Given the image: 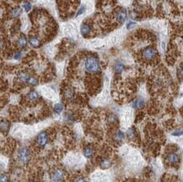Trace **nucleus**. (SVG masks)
<instances>
[{
    "label": "nucleus",
    "mask_w": 183,
    "mask_h": 182,
    "mask_svg": "<svg viewBox=\"0 0 183 182\" xmlns=\"http://www.w3.org/2000/svg\"><path fill=\"white\" fill-rule=\"evenodd\" d=\"M85 68L88 73L92 74H96L100 73L101 67H100L99 58L94 55H90L87 57L85 61Z\"/></svg>",
    "instance_id": "f257e3e1"
},
{
    "label": "nucleus",
    "mask_w": 183,
    "mask_h": 182,
    "mask_svg": "<svg viewBox=\"0 0 183 182\" xmlns=\"http://www.w3.org/2000/svg\"><path fill=\"white\" fill-rule=\"evenodd\" d=\"M67 172L61 167H55L50 171V182H66Z\"/></svg>",
    "instance_id": "f03ea898"
},
{
    "label": "nucleus",
    "mask_w": 183,
    "mask_h": 182,
    "mask_svg": "<svg viewBox=\"0 0 183 182\" xmlns=\"http://www.w3.org/2000/svg\"><path fill=\"white\" fill-rule=\"evenodd\" d=\"M158 55L157 50L154 46H148L142 51V58L146 62L154 61Z\"/></svg>",
    "instance_id": "7ed1b4c3"
},
{
    "label": "nucleus",
    "mask_w": 183,
    "mask_h": 182,
    "mask_svg": "<svg viewBox=\"0 0 183 182\" xmlns=\"http://www.w3.org/2000/svg\"><path fill=\"white\" fill-rule=\"evenodd\" d=\"M31 152L28 148H21L18 151V160L22 164H26L31 159Z\"/></svg>",
    "instance_id": "20e7f679"
},
{
    "label": "nucleus",
    "mask_w": 183,
    "mask_h": 182,
    "mask_svg": "<svg viewBox=\"0 0 183 182\" xmlns=\"http://www.w3.org/2000/svg\"><path fill=\"white\" fill-rule=\"evenodd\" d=\"M180 156L179 154L176 153V152H170L167 156H166V159H165V161L168 164L170 165H176L180 163Z\"/></svg>",
    "instance_id": "39448f33"
},
{
    "label": "nucleus",
    "mask_w": 183,
    "mask_h": 182,
    "mask_svg": "<svg viewBox=\"0 0 183 182\" xmlns=\"http://www.w3.org/2000/svg\"><path fill=\"white\" fill-rule=\"evenodd\" d=\"M48 139H49V136H48V133L46 132H41L37 136L36 142L37 147L40 148H43L46 145V143L48 142Z\"/></svg>",
    "instance_id": "423d86ee"
},
{
    "label": "nucleus",
    "mask_w": 183,
    "mask_h": 182,
    "mask_svg": "<svg viewBox=\"0 0 183 182\" xmlns=\"http://www.w3.org/2000/svg\"><path fill=\"white\" fill-rule=\"evenodd\" d=\"M127 18H128V12H127L126 10H123V9L119 10L117 13V14H116V20L120 24H122V23L125 22Z\"/></svg>",
    "instance_id": "0eeeda50"
},
{
    "label": "nucleus",
    "mask_w": 183,
    "mask_h": 182,
    "mask_svg": "<svg viewBox=\"0 0 183 182\" xmlns=\"http://www.w3.org/2000/svg\"><path fill=\"white\" fill-rule=\"evenodd\" d=\"M145 105V101L143 98H138L136 100L133 101V102L132 103V106L134 109H142L143 108Z\"/></svg>",
    "instance_id": "6e6552de"
},
{
    "label": "nucleus",
    "mask_w": 183,
    "mask_h": 182,
    "mask_svg": "<svg viewBox=\"0 0 183 182\" xmlns=\"http://www.w3.org/2000/svg\"><path fill=\"white\" fill-rule=\"evenodd\" d=\"M99 163H100V168H101V169H104V170L110 168V167L111 166V164H112L111 159H109V158H107V157H104V158L100 159Z\"/></svg>",
    "instance_id": "1a4fd4ad"
},
{
    "label": "nucleus",
    "mask_w": 183,
    "mask_h": 182,
    "mask_svg": "<svg viewBox=\"0 0 183 182\" xmlns=\"http://www.w3.org/2000/svg\"><path fill=\"white\" fill-rule=\"evenodd\" d=\"M80 32L84 36H88L91 33V27L89 24L84 23L80 26Z\"/></svg>",
    "instance_id": "9d476101"
},
{
    "label": "nucleus",
    "mask_w": 183,
    "mask_h": 182,
    "mask_svg": "<svg viewBox=\"0 0 183 182\" xmlns=\"http://www.w3.org/2000/svg\"><path fill=\"white\" fill-rule=\"evenodd\" d=\"M30 78H31V75L25 72H20L18 74V80L21 84H27Z\"/></svg>",
    "instance_id": "9b49d317"
},
{
    "label": "nucleus",
    "mask_w": 183,
    "mask_h": 182,
    "mask_svg": "<svg viewBox=\"0 0 183 182\" xmlns=\"http://www.w3.org/2000/svg\"><path fill=\"white\" fill-rule=\"evenodd\" d=\"M124 68H125L124 64L120 61H117L113 65V69H114L115 73H122L123 72Z\"/></svg>",
    "instance_id": "f8f14e48"
},
{
    "label": "nucleus",
    "mask_w": 183,
    "mask_h": 182,
    "mask_svg": "<svg viewBox=\"0 0 183 182\" xmlns=\"http://www.w3.org/2000/svg\"><path fill=\"white\" fill-rule=\"evenodd\" d=\"M40 95L38 94V93L36 91H31L29 92V94H27V99L31 101V102H36L39 100Z\"/></svg>",
    "instance_id": "ddd939ff"
},
{
    "label": "nucleus",
    "mask_w": 183,
    "mask_h": 182,
    "mask_svg": "<svg viewBox=\"0 0 183 182\" xmlns=\"http://www.w3.org/2000/svg\"><path fill=\"white\" fill-rule=\"evenodd\" d=\"M27 43H28L27 39H26V37L24 35H20L18 38L17 41H16V44H17L18 46H20V47H25L27 46Z\"/></svg>",
    "instance_id": "4468645a"
},
{
    "label": "nucleus",
    "mask_w": 183,
    "mask_h": 182,
    "mask_svg": "<svg viewBox=\"0 0 183 182\" xmlns=\"http://www.w3.org/2000/svg\"><path fill=\"white\" fill-rule=\"evenodd\" d=\"M74 91L72 88H68L66 89L64 91V97L68 100V101H71L74 99Z\"/></svg>",
    "instance_id": "2eb2a0df"
},
{
    "label": "nucleus",
    "mask_w": 183,
    "mask_h": 182,
    "mask_svg": "<svg viewBox=\"0 0 183 182\" xmlns=\"http://www.w3.org/2000/svg\"><path fill=\"white\" fill-rule=\"evenodd\" d=\"M84 155L86 157L87 159H90L94 155V148L91 146H88L84 149Z\"/></svg>",
    "instance_id": "dca6fc26"
},
{
    "label": "nucleus",
    "mask_w": 183,
    "mask_h": 182,
    "mask_svg": "<svg viewBox=\"0 0 183 182\" xmlns=\"http://www.w3.org/2000/svg\"><path fill=\"white\" fill-rule=\"evenodd\" d=\"M29 43H30V45L32 47H35V48L40 46V44H41L39 39H38L37 37H36V36H31V37H30V39H29Z\"/></svg>",
    "instance_id": "f3484780"
},
{
    "label": "nucleus",
    "mask_w": 183,
    "mask_h": 182,
    "mask_svg": "<svg viewBox=\"0 0 183 182\" xmlns=\"http://www.w3.org/2000/svg\"><path fill=\"white\" fill-rule=\"evenodd\" d=\"M124 136H125L124 133L121 131H118L113 135V139L116 143H121L124 139Z\"/></svg>",
    "instance_id": "a211bd4d"
},
{
    "label": "nucleus",
    "mask_w": 183,
    "mask_h": 182,
    "mask_svg": "<svg viewBox=\"0 0 183 182\" xmlns=\"http://www.w3.org/2000/svg\"><path fill=\"white\" fill-rule=\"evenodd\" d=\"M72 182H87V179L83 175H78L72 179Z\"/></svg>",
    "instance_id": "6ab92c4d"
},
{
    "label": "nucleus",
    "mask_w": 183,
    "mask_h": 182,
    "mask_svg": "<svg viewBox=\"0 0 183 182\" xmlns=\"http://www.w3.org/2000/svg\"><path fill=\"white\" fill-rule=\"evenodd\" d=\"M162 182H182L179 178L175 177V176H169V175H165V177L162 180Z\"/></svg>",
    "instance_id": "aec40b11"
},
{
    "label": "nucleus",
    "mask_w": 183,
    "mask_h": 182,
    "mask_svg": "<svg viewBox=\"0 0 183 182\" xmlns=\"http://www.w3.org/2000/svg\"><path fill=\"white\" fill-rule=\"evenodd\" d=\"M64 111V105L61 103H57L54 105L53 111L56 114H60Z\"/></svg>",
    "instance_id": "412c9836"
},
{
    "label": "nucleus",
    "mask_w": 183,
    "mask_h": 182,
    "mask_svg": "<svg viewBox=\"0 0 183 182\" xmlns=\"http://www.w3.org/2000/svg\"><path fill=\"white\" fill-rule=\"evenodd\" d=\"M21 11V9L19 8V7H18V8L13 9L12 11H11V17H12V18H18V17L20 15Z\"/></svg>",
    "instance_id": "4be33fe9"
},
{
    "label": "nucleus",
    "mask_w": 183,
    "mask_h": 182,
    "mask_svg": "<svg viewBox=\"0 0 183 182\" xmlns=\"http://www.w3.org/2000/svg\"><path fill=\"white\" fill-rule=\"evenodd\" d=\"M10 128V124L8 122L6 121H1V130L2 132H4V131H8Z\"/></svg>",
    "instance_id": "5701e85b"
},
{
    "label": "nucleus",
    "mask_w": 183,
    "mask_h": 182,
    "mask_svg": "<svg viewBox=\"0 0 183 182\" xmlns=\"http://www.w3.org/2000/svg\"><path fill=\"white\" fill-rule=\"evenodd\" d=\"M27 84H28L29 85H31V86H36V85L38 84V79H37L36 78L33 77V76H31V78L29 79Z\"/></svg>",
    "instance_id": "b1692460"
},
{
    "label": "nucleus",
    "mask_w": 183,
    "mask_h": 182,
    "mask_svg": "<svg viewBox=\"0 0 183 182\" xmlns=\"http://www.w3.org/2000/svg\"><path fill=\"white\" fill-rule=\"evenodd\" d=\"M22 7H23V9L25 10V11L29 12L31 10L32 5H31V3L30 2H25V3H23Z\"/></svg>",
    "instance_id": "393cba45"
},
{
    "label": "nucleus",
    "mask_w": 183,
    "mask_h": 182,
    "mask_svg": "<svg viewBox=\"0 0 183 182\" xmlns=\"http://www.w3.org/2000/svg\"><path fill=\"white\" fill-rule=\"evenodd\" d=\"M127 135L129 137L130 139H133L136 136V132L134 130V128H130L129 130L127 132Z\"/></svg>",
    "instance_id": "a878e982"
},
{
    "label": "nucleus",
    "mask_w": 183,
    "mask_h": 182,
    "mask_svg": "<svg viewBox=\"0 0 183 182\" xmlns=\"http://www.w3.org/2000/svg\"><path fill=\"white\" fill-rule=\"evenodd\" d=\"M85 10H86V7H85V6H81V7H80V9L79 10L78 13H77L76 16H79V15L83 14L85 12Z\"/></svg>",
    "instance_id": "bb28decb"
},
{
    "label": "nucleus",
    "mask_w": 183,
    "mask_h": 182,
    "mask_svg": "<svg viewBox=\"0 0 183 182\" xmlns=\"http://www.w3.org/2000/svg\"><path fill=\"white\" fill-rule=\"evenodd\" d=\"M1 182H10L9 177L5 174H2L1 175Z\"/></svg>",
    "instance_id": "cd10ccee"
},
{
    "label": "nucleus",
    "mask_w": 183,
    "mask_h": 182,
    "mask_svg": "<svg viewBox=\"0 0 183 182\" xmlns=\"http://www.w3.org/2000/svg\"><path fill=\"white\" fill-rule=\"evenodd\" d=\"M22 57V53L21 52H16L15 53H14V59H15V60H19V59H20Z\"/></svg>",
    "instance_id": "c85d7f7f"
},
{
    "label": "nucleus",
    "mask_w": 183,
    "mask_h": 182,
    "mask_svg": "<svg viewBox=\"0 0 183 182\" xmlns=\"http://www.w3.org/2000/svg\"><path fill=\"white\" fill-rule=\"evenodd\" d=\"M172 135L173 136H182V135H183V131L182 130H176V131L173 132Z\"/></svg>",
    "instance_id": "c756f323"
},
{
    "label": "nucleus",
    "mask_w": 183,
    "mask_h": 182,
    "mask_svg": "<svg viewBox=\"0 0 183 182\" xmlns=\"http://www.w3.org/2000/svg\"><path fill=\"white\" fill-rule=\"evenodd\" d=\"M135 25H136V23L131 21V22L128 23V24H127V29H128V30H132V28L135 27Z\"/></svg>",
    "instance_id": "7c9ffc66"
},
{
    "label": "nucleus",
    "mask_w": 183,
    "mask_h": 182,
    "mask_svg": "<svg viewBox=\"0 0 183 182\" xmlns=\"http://www.w3.org/2000/svg\"><path fill=\"white\" fill-rule=\"evenodd\" d=\"M66 118H67L68 121H70V122H74V121L75 120V117H74V115L73 114H68V115H66Z\"/></svg>",
    "instance_id": "2f4dec72"
},
{
    "label": "nucleus",
    "mask_w": 183,
    "mask_h": 182,
    "mask_svg": "<svg viewBox=\"0 0 183 182\" xmlns=\"http://www.w3.org/2000/svg\"><path fill=\"white\" fill-rule=\"evenodd\" d=\"M178 74H179V76L183 79V66H182L181 68H179V70H178Z\"/></svg>",
    "instance_id": "473e14b6"
}]
</instances>
